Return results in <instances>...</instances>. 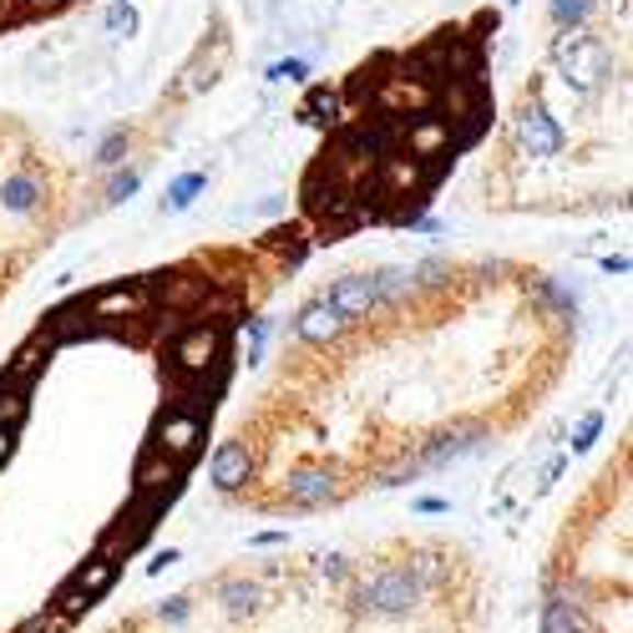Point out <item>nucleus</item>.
<instances>
[{"label": "nucleus", "mask_w": 633, "mask_h": 633, "mask_svg": "<svg viewBox=\"0 0 633 633\" xmlns=\"http://www.w3.org/2000/svg\"><path fill=\"white\" fill-rule=\"evenodd\" d=\"M172 563H178V553H172V547H168V553H158V557H152V563H147V573H162V567H172Z\"/></svg>", "instance_id": "31"}, {"label": "nucleus", "mask_w": 633, "mask_h": 633, "mask_svg": "<svg viewBox=\"0 0 633 633\" xmlns=\"http://www.w3.org/2000/svg\"><path fill=\"white\" fill-rule=\"evenodd\" d=\"M598 0H553L547 11H553V26L557 31H583L588 26V15H594Z\"/></svg>", "instance_id": "15"}, {"label": "nucleus", "mask_w": 633, "mask_h": 633, "mask_svg": "<svg viewBox=\"0 0 633 633\" xmlns=\"http://www.w3.org/2000/svg\"><path fill=\"white\" fill-rule=\"evenodd\" d=\"M26 5V15H56L61 5H71V0H21Z\"/></svg>", "instance_id": "28"}, {"label": "nucleus", "mask_w": 633, "mask_h": 633, "mask_svg": "<svg viewBox=\"0 0 633 633\" xmlns=\"http://www.w3.org/2000/svg\"><path fill=\"white\" fill-rule=\"evenodd\" d=\"M563 466H567V451H557V456H547V462L538 466V482H532V497H542V491L553 487L557 476H563Z\"/></svg>", "instance_id": "25"}, {"label": "nucleus", "mask_w": 633, "mask_h": 633, "mask_svg": "<svg viewBox=\"0 0 633 633\" xmlns=\"http://www.w3.org/2000/svg\"><path fill=\"white\" fill-rule=\"evenodd\" d=\"M102 26H106V36H112V41H133L137 36V11L127 5V0H112L106 15H102Z\"/></svg>", "instance_id": "18"}, {"label": "nucleus", "mask_w": 633, "mask_h": 633, "mask_svg": "<svg viewBox=\"0 0 633 633\" xmlns=\"http://www.w3.org/2000/svg\"><path fill=\"white\" fill-rule=\"evenodd\" d=\"M542 633H594V629H588V619H583L578 603L553 598V603L542 608Z\"/></svg>", "instance_id": "14"}, {"label": "nucleus", "mask_w": 633, "mask_h": 633, "mask_svg": "<svg viewBox=\"0 0 633 633\" xmlns=\"http://www.w3.org/2000/svg\"><path fill=\"white\" fill-rule=\"evenodd\" d=\"M360 598H365V608H375V613H406V608L421 598V583H416L410 567H381V573L365 583Z\"/></svg>", "instance_id": "3"}, {"label": "nucleus", "mask_w": 633, "mask_h": 633, "mask_svg": "<svg viewBox=\"0 0 633 633\" xmlns=\"http://www.w3.org/2000/svg\"><path fill=\"white\" fill-rule=\"evenodd\" d=\"M224 603H228V613H249V608L259 603V583H249V578L224 583Z\"/></svg>", "instance_id": "21"}, {"label": "nucleus", "mask_w": 633, "mask_h": 633, "mask_svg": "<svg viewBox=\"0 0 633 633\" xmlns=\"http://www.w3.org/2000/svg\"><path fill=\"white\" fill-rule=\"evenodd\" d=\"M416 507H421V512H447V501H441V497H421Z\"/></svg>", "instance_id": "33"}, {"label": "nucleus", "mask_w": 633, "mask_h": 633, "mask_svg": "<svg viewBox=\"0 0 633 633\" xmlns=\"http://www.w3.org/2000/svg\"><path fill=\"white\" fill-rule=\"evenodd\" d=\"M410 274V284L421 279L426 290H441V284H451V259H421L416 269H406Z\"/></svg>", "instance_id": "22"}, {"label": "nucleus", "mask_w": 633, "mask_h": 633, "mask_svg": "<svg viewBox=\"0 0 633 633\" xmlns=\"http://www.w3.org/2000/svg\"><path fill=\"white\" fill-rule=\"evenodd\" d=\"M46 360H52V340H46V335H36V340H31V344H21V350H15L11 370H5L0 381L21 391V385H31V381H36V375H41V370H46Z\"/></svg>", "instance_id": "10"}, {"label": "nucleus", "mask_w": 633, "mask_h": 633, "mask_svg": "<svg viewBox=\"0 0 633 633\" xmlns=\"http://www.w3.org/2000/svg\"><path fill=\"white\" fill-rule=\"evenodd\" d=\"M563 143H567L563 127H557V117L547 112L542 92L532 87V97L517 106V117H512V147L522 152V158H557Z\"/></svg>", "instance_id": "2"}, {"label": "nucleus", "mask_w": 633, "mask_h": 633, "mask_svg": "<svg viewBox=\"0 0 633 633\" xmlns=\"http://www.w3.org/2000/svg\"><path fill=\"white\" fill-rule=\"evenodd\" d=\"M218 350H224L218 325H188V335L178 340V350H172V365L193 375V370H208L213 360H218Z\"/></svg>", "instance_id": "5"}, {"label": "nucleus", "mask_w": 633, "mask_h": 633, "mask_svg": "<svg viewBox=\"0 0 633 633\" xmlns=\"http://www.w3.org/2000/svg\"><path fill=\"white\" fill-rule=\"evenodd\" d=\"M112 578H117V563H112V557H97L92 567H81L71 588H77L81 598H97V594H102V588H106V583H112Z\"/></svg>", "instance_id": "17"}, {"label": "nucleus", "mask_w": 633, "mask_h": 633, "mask_svg": "<svg viewBox=\"0 0 633 633\" xmlns=\"http://www.w3.org/2000/svg\"><path fill=\"white\" fill-rule=\"evenodd\" d=\"M264 249L279 253V264H299L304 249H309V234H304V224H279L264 234Z\"/></svg>", "instance_id": "13"}, {"label": "nucleus", "mask_w": 633, "mask_h": 633, "mask_svg": "<svg viewBox=\"0 0 633 633\" xmlns=\"http://www.w3.org/2000/svg\"><path fill=\"white\" fill-rule=\"evenodd\" d=\"M137 188H143V172H117V178L106 183V199H102V203H122V199H133Z\"/></svg>", "instance_id": "26"}, {"label": "nucleus", "mask_w": 633, "mask_h": 633, "mask_svg": "<svg viewBox=\"0 0 633 633\" xmlns=\"http://www.w3.org/2000/svg\"><path fill=\"white\" fill-rule=\"evenodd\" d=\"M11 447H15V431H5V426H0V462L11 456Z\"/></svg>", "instance_id": "32"}, {"label": "nucleus", "mask_w": 633, "mask_h": 633, "mask_svg": "<svg viewBox=\"0 0 633 633\" xmlns=\"http://www.w3.org/2000/svg\"><path fill=\"white\" fill-rule=\"evenodd\" d=\"M21 421H26V396H21L15 385L0 381V426H5V431H15Z\"/></svg>", "instance_id": "20"}, {"label": "nucleus", "mask_w": 633, "mask_h": 633, "mask_svg": "<svg viewBox=\"0 0 633 633\" xmlns=\"http://www.w3.org/2000/svg\"><path fill=\"white\" fill-rule=\"evenodd\" d=\"M152 309V299H147L137 284H112V290H102L97 299H87V315L92 319H137Z\"/></svg>", "instance_id": "6"}, {"label": "nucleus", "mask_w": 633, "mask_h": 633, "mask_svg": "<svg viewBox=\"0 0 633 633\" xmlns=\"http://www.w3.org/2000/svg\"><path fill=\"white\" fill-rule=\"evenodd\" d=\"M340 112H344V97L335 92V87H315V92H309V102H304L299 117H309V122H335Z\"/></svg>", "instance_id": "16"}, {"label": "nucleus", "mask_w": 633, "mask_h": 633, "mask_svg": "<svg viewBox=\"0 0 633 633\" xmlns=\"http://www.w3.org/2000/svg\"><path fill=\"white\" fill-rule=\"evenodd\" d=\"M547 56H553V67L563 71V81L578 97L598 92L608 81V71H613V52H608V41L594 36V31H557Z\"/></svg>", "instance_id": "1"}, {"label": "nucleus", "mask_w": 633, "mask_h": 633, "mask_svg": "<svg viewBox=\"0 0 633 633\" xmlns=\"http://www.w3.org/2000/svg\"><path fill=\"white\" fill-rule=\"evenodd\" d=\"M199 441H203V416H168L158 451H162V456H188Z\"/></svg>", "instance_id": "11"}, {"label": "nucleus", "mask_w": 633, "mask_h": 633, "mask_svg": "<svg viewBox=\"0 0 633 633\" xmlns=\"http://www.w3.org/2000/svg\"><path fill=\"white\" fill-rule=\"evenodd\" d=\"M325 304H330L335 315L350 325V319L370 315L375 304H381V294H375V274H344L330 284V294H325Z\"/></svg>", "instance_id": "4"}, {"label": "nucleus", "mask_w": 633, "mask_h": 633, "mask_svg": "<svg viewBox=\"0 0 633 633\" xmlns=\"http://www.w3.org/2000/svg\"><path fill=\"white\" fill-rule=\"evenodd\" d=\"M127 147H133V133H127V127H117V133L102 143V152H97V168H122Z\"/></svg>", "instance_id": "23"}, {"label": "nucleus", "mask_w": 633, "mask_h": 633, "mask_svg": "<svg viewBox=\"0 0 633 633\" xmlns=\"http://www.w3.org/2000/svg\"><path fill=\"white\" fill-rule=\"evenodd\" d=\"M309 77V61L304 56H290V61H274L269 67V81H304Z\"/></svg>", "instance_id": "27"}, {"label": "nucleus", "mask_w": 633, "mask_h": 633, "mask_svg": "<svg viewBox=\"0 0 633 633\" xmlns=\"http://www.w3.org/2000/svg\"><path fill=\"white\" fill-rule=\"evenodd\" d=\"M284 497H290L294 507H319V501L335 497V472L330 466H304V472H294L290 482H284Z\"/></svg>", "instance_id": "9"}, {"label": "nucleus", "mask_w": 633, "mask_h": 633, "mask_svg": "<svg viewBox=\"0 0 633 633\" xmlns=\"http://www.w3.org/2000/svg\"><path fill=\"white\" fill-rule=\"evenodd\" d=\"M598 264H603V274H629V259H623V253H608Z\"/></svg>", "instance_id": "29"}, {"label": "nucleus", "mask_w": 633, "mask_h": 633, "mask_svg": "<svg viewBox=\"0 0 633 633\" xmlns=\"http://www.w3.org/2000/svg\"><path fill=\"white\" fill-rule=\"evenodd\" d=\"M41 193H46V188H41L36 172H11V178L0 183V208L5 213H31L41 203Z\"/></svg>", "instance_id": "12"}, {"label": "nucleus", "mask_w": 633, "mask_h": 633, "mask_svg": "<svg viewBox=\"0 0 633 633\" xmlns=\"http://www.w3.org/2000/svg\"><path fill=\"white\" fill-rule=\"evenodd\" d=\"M162 613H168L172 623H183L188 619V598H172V608H162Z\"/></svg>", "instance_id": "30"}, {"label": "nucleus", "mask_w": 633, "mask_h": 633, "mask_svg": "<svg viewBox=\"0 0 633 633\" xmlns=\"http://www.w3.org/2000/svg\"><path fill=\"white\" fill-rule=\"evenodd\" d=\"M208 472H213V487H218V491H238L244 482H249V472H253V451L244 447V441H224V447L213 451Z\"/></svg>", "instance_id": "7"}, {"label": "nucleus", "mask_w": 633, "mask_h": 633, "mask_svg": "<svg viewBox=\"0 0 633 633\" xmlns=\"http://www.w3.org/2000/svg\"><path fill=\"white\" fill-rule=\"evenodd\" d=\"M598 431H603V410H588V416H578V426H573V451H588Z\"/></svg>", "instance_id": "24"}, {"label": "nucleus", "mask_w": 633, "mask_h": 633, "mask_svg": "<svg viewBox=\"0 0 633 633\" xmlns=\"http://www.w3.org/2000/svg\"><path fill=\"white\" fill-rule=\"evenodd\" d=\"M344 330H350V325H344L325 299H309L299 309V319H294V335H299L304 344H330V340H340Z\"/></svg>", "instance_id": "8"}, {"label": "nucleus", "mask_w": 633, "mask_h": 633, "mask_svg": "<svg viewBox=\"0 0 633 633\" xmlns=\"http://www.w3.org/2000/svg\"><path fill=\"white\" fill-rule=\"evenodd\" d=\"M208 188V172H188V178H178V183L168 188V199H162V213H183L188 203H193V193H203Z\"/></svg>", "instance_id": "19"}]
</instances>
